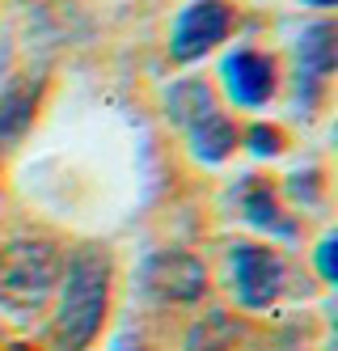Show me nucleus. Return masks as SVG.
<instances>
[{
    "label": "nucleus",
    "mask_w": 338,
    "mask_h": 351,
    "mask_svg": "<svg viewBox=\"0 0 338 351\" xmlns=\"http://www.w3.org/2000/svg\"><path fill=\"white\" fill-rule=\"evenodd\" d=\"M250 148L258 157H275L279 153V132H271V128H254L250 132Z\"/></svg>",
    "instance_id": "f8f14e48"
},
{
    "label": "nucleus",
    "mask_w": 338,
    "mask_h": 351,
    "mask_svg": "<svg viewBox=\"0 0 338 351\" xmlns=\"http://www.w3.org/2000/svg\"><path fill=\"white\" fill-rule=\"evenodd\" d=\"M334 250H338V237H326L322 250H317V267H322V280H338V263H334Z\"/></svg>",
    "instance_id": "ddd939ff"
},
{
    "label": "nucleus",
    "mask_w": 338,
    "mask_h": 351,
    "mask_svg": "<svg viewBox=\"0 0 338 351\" xmlns=\"http://www.w3.org/2000/svg\"><path fill=\"white\" fill-rule=\"evenodd\" d=\"M64 271V258L51 241H13L0 250V300L17 309L43 305Z\"/></svg>",
    "instance_id": "f03ea898"
},
{
    "label": "nucleus",
    "mask_w": 338,
    "mask_h": 351,
    "mask_svg": "<svg viewBox=\"0 0 338 351\" xmlns=\"http://www.w3.org/2000/svg\"><path fill=\"white\" fill-rule=\"evenodd\" d=\"M114 351H132V343H119V347H114Z\"/></svg>",
    "instance_id": "2eb2a0df"
},
{
    "label": "nucleus",
    "mask_w": 338,
    "mask_h": 351,
    "mask_svg": "<svg viewBox=\"0 0 338 351\" xmlns=\"http://www.w3.org/2000/svg\"><path fill=\"white\" fill-rule=\"evenodd\" d=\"M169 114L182 123V128H195L203 114H212V93H207L199 81H182L169 89Z\"/></svg>",
    "instance_id": "9d476101"
},
{
    "label": "nucleus",
    "mask_w": 338,
    "mask_h": 351,
    "mask_svg": "<svg viewBox=\"0 0 338 351\" xmlns=\"http://www.w3.org/2000/svg\"><path fill=\"white\" fill-rule=\"evenodd\" d=\"M304 5H317V9H330V5H334V0H304Z\"/></svg>",
    "instance_id": "4468645a"
},
{
    "label": "nucleus",
    "mask_w": 338,
    "mask_h": 351,
    "mask_svg": "<svg viewBox=\"0 0 338 351\" xmlns=\"http://www.w3.org/2000/svg\"><path fill=\"white\" fill-rule=\"evenodd\" d=\"M224 34H228V5L224 0H199V5H191L178 17L169 51H173V60H199L203 51H212Z\"/></svg>",
    "instance_id": "39448f33"
},
{
    "label": "nucleus",
    "mask_w": 338,
    "mask_h": 351,
    "mask_svg": "<svg viewBox=\"0 0 338 351\" xmlns=\"http://www.w3.org/2000/svg\"><path fill=\"white\" fill-rule=\"evenodd\" d=\"M224 85L228 93L237 97L241 106H263L267 97H271V85H275V68L267 56H258V51H232L224 60Z\"/></svg>",
    "instance_id": "423d86ee"
},
{
    "label": "nucleus",
    "mask_w": 338,
    "mask_h": 351,
    "mask_svg": "<svg viewBox=\"0 0 338 351\" xmlns=\"http://www.w3.org/2000/svg\"><path fill=\"white\" fill-rule=\"evenodd\" d=\"M34 102H38V85L30 81H13L5 93H0V144L17 140L34 119Z\"/></svg>",
    "instance_id": "0eeeda50"
},
{
    "label": "nucleus",
    "mask_w": 338,
    "mask_h": 351,
    "mask_svg": "<svg viewBox=\"0 0 338 351\" xmlns=\"http://www.w3.org/2000/svg\"><path fill=\"white\" fill-rule=\"evenodd\" d=\"M232 275H237V300L250 309H267L283 292V267L263 245H232Z\"/></svg>",
    "instance_id": "20e7f679"
},
{
    "label": "nucleus",
    "mask_w": 338,
    "mask_h": 351,
    "mask_svg": "<svg viewBox=\"0 0 338 351\" xmlns=\"http://www.w3.org/2000/svg\"><path fill=\"white\" fill-rule=\"evenodd\" d=\"M245 216H250L254 224H263V229L292 233V224L283 220V212L275 208V199H271V191H267V186H254V191L245 195Z\"/></svg>",
    "instance_id": "9b49d317"
},
{
    "label": "nucleus",
    "mask_w": 338,
    "mask_h": 351,
    "mask_svg": "<svg viewBox=\"0 0 338 351\" xmlns=\"http://www.w3.org/2000/svg\"><path fill=\"white\" fill-rule=\"evenodd\" d=\"M140 288L157 300H173V305H186V300H199L207 288V271L199 258L178 254V250H165V254H152L140 267Z\"/></svg>",
    "instance_id": "7ed1b4c3"
},
{
    "label": "nucleus",
    "mask_w": 338,
    "mask_h": 351,
    "mask_svg": "<svg viewBox=\"0 0 338 351\" xmlns=\"http://www.w3.org/2000/svg\"><path fill=\"white\" fill-rule=\"evenodd\" d=\"M106 296H110V258L97 250H81L68 267L64 284V305L56 322V343L60 351H85L106 317Z\"/></svg>",
    "instance_id": "f257e3e1"
},
{
    "label": "nucleus",
    "mask_w": 338,
    "mask_h": 351,
    "mask_svg": "<svg viewBox=\"0 0 338 351\" xmlns=\"http://www.w3.org/2000/svg\"><path fill=\"white\" fill-rule=\"evenodd\" d=\"M296 56H300V72H304V77H330L334 64H338L334 26H330V21H322V26H313V30H304Z\"/></svg>",
    "instance_id": "1a4fd4ad"
},
{
    "label": "nucleus",
    "mask_w": 338,
    "mask_h": 351,
    "mask_svg": "<svg viewBox=\"0 0 338 351\" xmlns=\"http://www.w3.org/2000/svg\"><path fill=\"white\" fill-rule=\"evenodd\" d=\"M232 140H237L232 123H228L224 114H216V110L191 128V148H195V157H199V161H212V165L232 153Z\"/></svg>",
    "instance_id": "6e6552de"
}]
</instances>
